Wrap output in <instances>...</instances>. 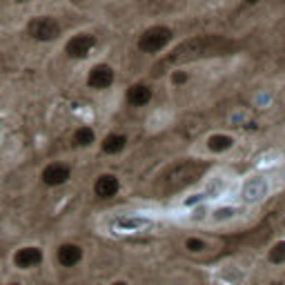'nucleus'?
Returning a JSON list of instances; mask_svg holds the SVG:
<instances>
[{
	"instance_id": "1",
	"label": "nucleus",
	"mask_w": 285,
	"mask_h": 285,
	"mask_svg": "<svg viewBox=\"0 0 285 285\" xmlns=\"http://www.w3.org/2000/svg\"><path fill=\"white\" fill-rule=\"evenodd\" d=\"M207 169L205 163L201 160H178V163L169 165L163 174L158 176L156 187L163 192V194H174V192H180L183 187L192 185L194 180H199V176Z\"/></svg>"
},
{
	"instance_id": "23",
	"label": "nucleus",
	"mask_w": 285,
	"mask_h": 285,
	"mask_svg": "<svg viewBox=\"0 0 285 285\" xmlns=\"http://www.w3.org/2000/svg\"><path fill=\"white\" fill-rule=\"evenodd\" d=\"M16 3H29V0H16Z\"/></svg>"
},
{
	"instance_id": "5",
	"label": "nucleus",
	"mask_w": 285,
	"mask_h": 285,
	"mask_svg": "<svg viewBox=\"0 0 285 285\" xmlns=\"http://www.w3.org/2000/svg\"><path fill=\"white\" fill-rule=\"evenodd\" d=\"M45 263V250L40 245H20L12 254V265L18 272H32Z\"/></svg>"
},
{
	"instance_id": "2",
	"label": "nucleus",
	"mask_w": 285,
	"mask_h": 285,
	"mask_svg": "<svg viewBox=\"0 0 285 285\" xmlns=\"http://www.w3.org/2000/svg\"><path fill=\"white\" fill-rule=\"evenodd\" d=\"M227 47H230V43L219 38V36H196V38H189V40H185L183 45H178V47L165 58V65L187 63V60L203 58V56L221 54V51H225Z\"/></svg>"
},
{
	"instance_id": "11",
	"label": "nucleus",
	"mask_w": 285,
	"mask_h": 285,
	"mask_svg": "<svg viewBox=\"0 0 285 285\" xmlns=\"http://www.w3.org/2000/svg\"><path fill=\"white\" fill-rule=\"evenodd\" d=\"M121 189V180L114 174H101L94 183V194L98 199H114Z\"/></svg>"
},
{
	"instance_id": "20",
	"label": "nucleus",
	"mask_w": 285,
	"mask_h": 285,
	"mask_svg": "<svg viewBox=\"0 0 285 285\" xmlns=\"http://www.w3.org/2000/svg\"><path fill=\"white\" fill-rule=\"evenodd\" d=\"M110 285H129V281H127V278H114Z\"/></svg>"
},
{
	"instance_id": "22",
	"label": "nucleus",
	"mask_w": 285,
	"mask_h": 285,
	"mask_svg": "<svg viewBox=\"0 0 285 285\" xmlns=\"http://www.w3.org/2000/svg\"><path fill=\"white\" fill-rule=\"evenodd\" d=\"M245 3H247V5H256L258 0H245Z\"/></svg>"
},
{
	"instance_id": "18",
	"label": "nucleus",
	"mask_w": 285,
	"mask_h": 285,
	"mask_svg": "<svg viewBox=\"0 0 285 285\" xmlns=\"http://www.w3.org/2000/svg\"><path fill=\"white\" fill-rule=\"evenodd\" d=\"M269 261L276 263V265H281V263H285V241H278L276 245L269 250Z\"/></svg>"
},
{
	"instance_id": "6",
	"label": "nucleus",
	"mask_w": 285,
	"mask_h": 285,
	"mask_svg": "<svg viewBox=\"0 0 285 285\" xmlns=\"http://www.w3.org/2000/svg\"><path fill=\"white\" fill-rule=\"evenodd\" d=\"M94 47H96V36L89 32H78L65 43V54L69 56V58L82 60L89 56V51Z\"/></svg>"
},
{
	"instance_id": "17",
	"label": "nucleus",
	"mask_w": 285,
	"mask_h": 285,
	"mask_svg": "<svg viewBox=\"0 0 285 285\" xmlns=\"http://www.w3.org/2000/svg\"><path fill=\"white\" fill-rule=\"evenodd\" d=\"M183 247L189 254H201V252L207 250V243L203 241V238H199V236H187V238H185V243H183Z\"/></svg>"
},
{
	"instance_id": "9",
	"label": "nucleus",
	"mask_w": 285,
	"mask_h": 285,
	"mask_svg": "<svg viewBox=\"0 0 285 285\" xmlns=\"http://www.w3.org/2000/svg\"><path fill=\"white\" fill-rule=\"evenodd\" d=\"M114 78H116L114 67L107 63H98L87 74V87H91V89H107V87L114 85Z\"/></svg>"
},
{
	"instance_id": "4",
	"label": "nucleus",
	"mask_w": 285,
	"mask_h": 285,
	"mask_svg": "<svg viewBox=\"0 0 285 285\" xmlns=\"http://www.w3.org/2000/svg\"><path fill=\"white\" fill-rule=\"evenodd\" d=\"M27 34L38 43H54L60 38L63 27L54 16H34L27 23Z\"/></svg>"
},
{
	"instance_id": "10",
	"label": "nucleus",
	"mask_w": 285,
	"mask_h": 285,
	"mask_svg": "<svg viewBox=\"0 0 285 285\" xmlns=\"http://www.w3.org/2000/svg\"><path fill=\"white\" fill-rule=\"evenodd\" d=\"M71 178V167L65 163H49L47 167L40 172V180L47 187H60Z\"/></svg>"
},
{
	"instance_id": "14",
	"label": "nucleus",
	"mask_w": 285,
	"mask_h": 285,
	"mask_svg": "<svg viewBox=\"0 0 285 285\" xmlns=\"http://www.w3.org/2000/svg\"><path fill=\"white\" fill-rule=\"evenodd\" d=\"M232 147H234V138L227 136V134H212V136L207 138V149L214 154H223Z\"/></svg>"
},
{
	"instance_id": "15",
	"label": "nucleus",
	"mask_w": 285,
	"mask_h": 285,
	"mask_svg": "<svg viewBox=\"0 0 285 285\" xmlns=\"http://www.w3.org/2000/svg\"><path fill=\"white\" fill-rule=\"evenodd\" d=\"M265 194V183L261 178H250L243 185V199L245 201H256Z\"/></svg>"
},
{
	"instance_id": "7",
	"label": "nucleus",
	"mask_w": 285,
	"mask_h": 285,
	"mask_svg": "<svg viewBox=\"0 0 285 285\" xmlns=\"http://www.w3.org/2000/svg\"><path fill=\"white\" fill-rule=\"evenodd\" d=\"M85 261V247L78 245V243H60L58 247H56V263H58L60 267H78L80 263Z\"/></svg>"
},
{
	"instance_id": "13",
	"label": "nucleus",
	"mask_w": 285,
	"mask_h": 285,
	"mask_svg": "<svg viewBox=\"0 0 285 285\" xmlns=\"http://www.w3.org/2000/svg\"><path fill=\"white\" fill-rule=\"evenodd\" d=\"M127 147V136L125 134H107L105 138H103L101 143V149L105 154H110V156H116V154L125 152Z\"/></svg>"
},
{
	"instance_id": "3",
	"label": "nucleus",
	"mask_w": 285,
	"mask_h": 285,
	"mask_svg": "<svg viewBox=\"0 0 285 285\" xmlns=\"http://www.w3.org/2000/svg\"><path fill=\"white\" fill-rule=\"evenodd\" d=\"M172 38H174V34L169 27H165V25H154V27H147L138 36L136 47H138V51H143V54H158V51H163L172 43Z\"/></svg>"
},
{
	"instance_id": "8",
	"label": "nucleus",
	"mask_w": 285,
	"mask_h": 285,
	"mask_svg": "<svg viewBox=\"0 0 285 285\" xmlns=\"http://www.w3.org/2000/svg\"><path fill=\"white\" fill-rule=\"evenodd\" d=\"M149 227H152V221L147 216L138 214H123L112 221V230L118 234H138V232H145Z\"/></svg>"
},
{
	"instance_id": "12",
	"label": "nucleus",
	"mask_w": 285,
	"mask_h": 285,
	"mask_svg": "<svg viewBox=\"0 0 285 285\" xmlns=\"http://www.w3.org/2000/svg\"><path fill=\"white\" fill-rule=\"evenodd\" d=\"M149 101H152V87L145 82H134L127 89V103L132 107H145Z\"/></svg>"
},
{
	"instance_id": "21",
	"label": "nucleus",
	"mask_w": 285,
	"mask_h": 285,
	"mask_svg": "<svg viewBox=\"0 0 285 285\" xmlns=\"http://www.w3.org/2000/svg\"><path fill=\"white\" fill-rule=\"evenodd\" d=\"M5 285H25V283H23V281H7Z\"/></svg>"
},
{
	"instance_id": "16",
	"label": "nucleus",
	"mask_w": 285,
	"mask_h": 285,
	"mask_svg": "<svg viewBox=\"0 0 285 285\" xmlns=\"http://www.w3.org/2000/svg\"><path fill=\"white\" fill-rule=\"evenodd\" d=\"M74 143L78 145V147H91V145L96 143V132L89 125H82L74 132Z\"/></svg>"
},
{
	"instance_id": "19",
	"label": "nucleus",
	"mask_w": 285,
	"mask_h": 285,
	"mask_svg": "<svg viewBox=\"0 0 285 285\" xmlns=\"http://www.w3.org/2000/svg\"><path fill=\"white\" fill-rule=\"evenodd\" d=\"M185 80H187V74H185V71H174V74H172V82H174V85H183Z\"/></svg>"
}]
</instances>
